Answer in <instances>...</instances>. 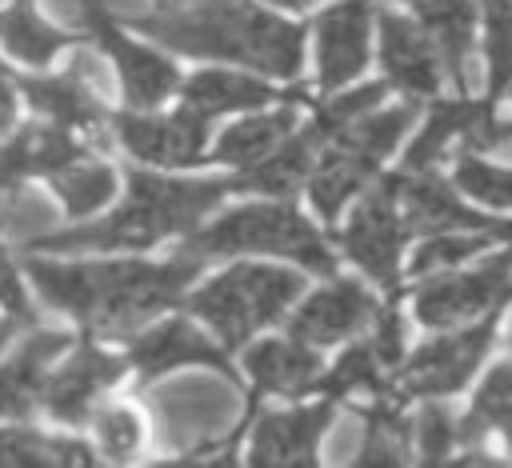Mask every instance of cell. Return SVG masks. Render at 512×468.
I'll list each match as a JSON object with an SVG mask.
<instances>
[{"label": "cell", "instance_id": "cell-1", "mask_svg": "<svg viewBox=\"0 0 512 468\" xmlns=\"http://www.w3.org/2000/svg\"><path fill=\"white\" fill-rule=\"evenodd\" d=\"M28 276L40 296L76 316L92 336H132L144 320L180 300L188 280L196 276V260L176 256L168 264H60V260H28Z\"/></svg>", "mask_w": 512, "mask_h": 468}, {"label": "cell", "instance_id": "cell-2", "mask_svg": "<svg viewBox=\"0 0 512 468\" xmlns=\"http://www.w3.org/2000/svg\"><path fill=\"white\" fill-rule=\"evenodd\" d=\"M132 24L176 52L240 60L284 80H296L304 64V32L252 0H184L164 4L160 12H140Z\"/></svg>", "mask_w": 512, "mask_h": 468}, {"label": "cell", "instance_id": "cell-3", "mask_svg": "<svg viewBox=\"0 0 512 468\" xmlns=\"http://www.w3.org/2000/svg\"><path fill=\"white\" fill-rule=\"evenodd\" d=\"M228 180H164V176H148V172H132L128 176V200L92 224L68 228V232H52L40 236L32 244L52 248V252H84V248H148L164 236L188 232L208 208H216V200H224Z\"/></svg>", "mask_w": 512, "mask_h": 468}, {"label": "cell", "instance_id": "cell-4", "mask_svg": "<svg viewBox=\"0 0 512 468\" xmlns=\"http://www.w3.org/2000/svg\"><path fill=\"white\" fill-rule=\"evenodd\" d=\"M232 252H276L292 256L312 272H336V260L324 244V236L292 208V204H248L228 212L224 220L208 224L204 232H192L180 256L208 260V256H232Z\"/></svg>", "mask_w": 512, "mask_h": 468}, {"label": "cell", "instance_id": "cell-5", "mask_svg": "<svg viewBox=\"0 0 512 468\" xmlns=\"http://www.w3.org/2000/svg\"><path fill=\"white\" fill-rule=\"evenodd\" d=\"M416 108L412 100L392 104V108H368L360 112L352 124H344L332 144L324 148L320 164L312 168V204L320 208V216H336L344 208V200L376 172V164L400 144V136L412 128Z\"/></svg>", "mask_w": 512, "mask_h": 468}, {"label": "cell", "instance_id": "cell-6", "mask_svg": "<svg viewBox=\"0 0 512 468\" xmlns=\"http://www.w3.org/2000/svg\"><path fill=\"white\" fill-rule=\"evenodd\" d=\"M300 288H304L300 272L240 264V268H228L224 276H216L212 284H204L188 300V308L200 320H208L224 344H244L256 328L280 320L296 304Z\"/></svg>", "mask_w": 512, "mask_h": 468}, {"label": "cell", "instance_id": "cell-7", "mask_svg": "<svg viewBox=\"0 0 512 468\" xmlns=\"http://www.w3.org/2000/svg\"><path fill=\"white\" fill-rule=\"evenodd\" d=\"M240 388L228 376H192L152 392L160 444L172 452H204L240 420Z\"/></svg>", "mask_w": 512, "mask_h": 468}, {"label": "cell", "instance_id": "cell-8", "mask_svg": "<svg viewBox=\"0 0 512 468\" xmlns=\"http://www.w3.org/2000/svg\"><path fill=\"white\" fill-rule=\"evenodd\" d=\"M512 288V252L484 260L472 272L460 276H432L416 292V320L428 328H448L460 320H472L480 312H492Z\"/></svg>", "mask_w": 512, "mask_h": 468}, {"label": "cell", "instance_id": "cell-9", "mask_svg": "<svg viewBox=\"0 0 512 468\" xmlns=\"http://www.w3.org/2000/svg\"><path fill=\"white\" fill-rule=\"evenodd\" d=\"M404 212H400V192H396V176L384 180L348 220L340 244L344 252L384 288L396 284V268H400V244H404Z\"/></svg>", "mask_w": 512, "mask_h": 468}, {"label": "cell", "instance_id": "cell-10", "mask_svg": "<svg viewBox=\"0 0 512 468\" xmlns=\"http://www.w3.org/2000/svg\"><path fill=\"white\" fill-rule=\"evenodd\" d=\"M492 328H496V320L484 316L480 324H472L464 332H452V336H440V340L424 344L404 368V392L408 396H452V392H460L468 384V376L476 372L480 356L488 352Z\"/></svg>", "mask_w": 512, "mask_h": 468}, {"label": "cell", "instance_id": "cell-11", "mask_svg": "<svg viewBox=\"0 0 512 468\" xmlns=\"http://www.w3.org/2000/svg\"><path fill=\"white\" fill-rule=\"evenodd\" d=\"M124 372V360L96 348L92 340H84L68 364L52 368L48 380H44V392H40V408L60 420V424H84L100 400L104 388H112Z\"/></svg>", "mask_w": 512, "mask_h": 468}, {"label": "cell", "instance_id": "cell-12", "mask_svg": "<svg viewBox=\"0 0 512 468\" xmlns=\"http://www.w3.org/2000/svg\"><path fill=\"white\" fill-rule=\"evenodd\" d=\"M116 136L132 156H140L148 164L184 168V164H196L204 156L208 120L200 112H192L188 104L180 112H172V116L124 112V116H116Z\"/></svg>", "mask_w": 512, "mask_h": 468}, {"label": "cell", "instance_id": "cell-13", "mask_svg": "<svg viewBox=\"0 0 512 468\" xmlns=\"http://www.w3.org/2000/svg\"><path fill=\"white\" fill-rule=\"evenodd\" d=\"M396 192H400V212H404V224L412 232H496V236H508L512 240V224H500L492 216H480L472 208H464L440 176H432V168H420L416 176L404 168L396 172Z\"/></svg>", "mask_w": 512, "mask_h": 468}, {"label": "cell", "instance_id": "cell-14", "mask_svg": "<svg viewBox=\"0 0 512 468\" xmlns=\"http://www.w3.org/2000/svg\"><path fill=\"white\" fill-rule=\"evenodd\" d=\"M372 0H340L316 16V72L324 88L356 80L368 64Z\"/></svg>", "mask_w": 512, "mask_h": 468}, {"label": "cell", "instance_id": "cell-15", "mask_svg": "<svg viewBox=\"0 0 512 468\" xmlns=\"http://www.w3.org/2000/svg\"><path fill=\"white\" fill-rule=\"evenodd\" d=\"M380 64L388 84L408 96H432L440 88V52L424 28H416L396 8L380 12Z\"/></svg>", "mask_w": 512, "mask_h": 468}, {"label": "cell", "instance_id": "cell-16", "mask_svg": "<svg viewBox=\"0 0 512 468\" xmlns=\"http://www.w3.org/2000/svg\"><path fill=\"white\" fill-rule=\"evenodd\" d=\"M372 316L376 300L356 280H332L292 312V336H300L304 344H336L372 324Z\"/></svg>", "mask_w": 512, "mask_h": 468}, {"label": "cell", "instance_id": "cell-17", "mask_svg": "<svg viewBox=\"0 0 512 468\" xmlns=\"http://www.w3.org/2000/svg\"><path fill=\"white\" fill-rule=\"evenodd\" d=\"M68 344H72V336H64V332H32L4 356V364H0V420H20L32 408H40L44 380Z\"/></svg>", "mask_w": 512, "mask_h": 468}, {"label": "cell", "instance_id": "cell-18", "mask_svg": "<svg viewBox=\"0 0 512 468\" xmlns=\"http://www.w3.org/2000/svg\"><path fill=\"white\" fill-rule=\"evenodd\" d=\"M128 364L140 372V380H156V376H164L172 368H184V364H212V368L228 372L224 348H216L188 320H164V324L132 336Z\"/></svg>", "mask_w": 512, "mask_h": 468}, {"label": "cell", "instance_id": "cell-19", "mask_svg": "<svg viewBox=\"0 0 512 468\" xmlns=\"http://www.w3.org/2000/svg\"><path fill=\"white\" fill-rule=\"evenodd\" d=\"M84 148L76 144L72 128L60 124H24L16 136L0 144V192H16L28 176H52L56 168L80 160Z\"/></svg>", "mask_w": 512, "mask_h": 468}, {"label": "cell", "instance_id": "cell-20", "mask_svg": "<svg viewBox=\"0 0 512 468\" xmlns=\"http://www.w3.org/2000/svg\"><path fill=\"white\" fill-rule=\"evenodd\" d=\"M324 428H328V404L268 412L252 428L248 460L252 464H312Z\"/></svg>", "mask_w": 512, "mask_h": 468}, {"label": "cell", "instance_id": "cell-21", "mask_svg": "<svg viewBox=\"0 0 512 468\" xmlns=\"http://www.w3.org/2000/svg\"><path fill=\"white\" fill-rule=\"evenodd\" d=\"M24 100L52 124L60 128H96L104 120V104L96 100L92 84L84 80V60H76L68 72L60 76H16L12 80Z\"/></svg>", "mask_w": 512, "mask_h": 468}, {"label": "cell", "instance_id": "cell-22", "mask_svg": "<svg viewBox=\"0 0 512 468\" xmlns=\"http://www.w3.org/2000/svg\"><path fill=\"white\" fill-rule=\"evenodd\" d=\"M424 32L432 36L440 60L448 64L460 88L476 84L472 72V32H476V4L472 0H420Z\"/></svg>", "mask_w": 512, "mask_h": 468}, {"label": "cell", "instance_id": "cell-23", "mask_svg": "<svg viewBox=\"0 0 512 468\" xmlns=\"http://www.w3.org/2000/svg\"><path fill=\"white\" fill-rule=\"evenodd\" d=\"M244 364H248V376L264 392H304L320 380V360L312 344H304L300 336L264 340L244 356Z\"/></svg>", "mask_w": 512, "mask_h": 468}, {"label": "cell", "instance_id": "cell-24", "mask_svg": "<svg viewBox=\"0 0 512 468\" xmlns=\"http://www.w3.org/2000/svg\"><path fill=\"white\" fill-rule=\"evenodd\" d=\"M328 136L312 124L308 132H300L296 140H280L264 160H256V164H248V172H244V180H236L240 188H260V192H276V196H292L296 188H300V180L308 176V168H312V160H316V152H320V144H324Z\"/></svg>", "mask_w": 512, "mask_h": 468}, {"label": "cell", "instance_id": "cell-25", "mask_svg": "<svg viewBox=\"0 0 512 468\" xmlns=\"http://www.w3.org/2000/svg\"><path fill=\"white\" fill-rule=\"evenodd\" d=\"M0 44L24 64H48L60 48L72 44V32L48 24L36 12V0H12L0 8Z\"/></svg>", "mask_w": 512, "mask_h": 468}, {"label": "cell", "instance_id": "cell-26", "mask_svg": "<svg viewBox=\"0 0 512 468\" xmlns=\"http://www.w3.org/2000/svg\"><path fill=\"white\" fill-rule=\"evenodd\" d=\"M276 92L260 80H248V76H236V72H196L188 84H184V104L192 112H200L204 120L220 116V112H240V108H260V104H272Z\"/></svg>", "mask_w": 512, "mask_h": 468}, {"label": "cell", "instance_id": "cell-27", "mask_svg": "<svg viewBox=\"0 0 512 468\" xmlns=\"http://www.w3.org/2000/svg\"><path fill=\"white\" fill-rule=\"evenodd\" d=\"M288 128H292V108H284V112H260V116H248V120L232 124V128L220 136L216 156H220V160H228V164L248 168V164H256V160H264V156H268V152L288 136Z\"/></svg>", "mask_w": 512, "mask_h": 468}, {"label": "cell", "instance_id": "cell-28", "mask_svg": "<svg viewBox=\"0 0 512 468\" xmlns=\"http://www.w3.org/2000/svg\"><path fill=\"white\" fill-rule=\"evenodd\" d=\"M48 180H52L56 196L64 200V208H68L72 216L96 212L100 204H108V196H112V188H116L112 168H108V164H96V160H88V156H80V160L56 168Z\"/></svg>", "mask_w": 512, "mask_h": 468}, {"label": "cell", "instance_id": "cell-29", "mask_svg": "<svg viewBox=\"0 0 512 468\" xmlns=\"http://www.w3.org/2000/svg\"><path fill=\"white\" fill-rule=\"evenodd\" d=\"M92 452L76 440L40 436L32 428H0V464H88Z\"/></svg>", "mask_w": 512, "mask_h": 468}, {"label": "cell", "instance_id": "cell-30", "mask_svg": "<svg viewBox=\"0 0 512 468\" xmlns=\"http://www.w3.org/2000/svg\"><path fill=\"white\" fill-rule=\"evenodd\" d=\"M472 112H476V104H436V108L428 112V120H424V128H420V136L412 140L404 168H408V172L432 168V164L444 156L448 140L464 132V124L472 120Z\"/></svg>", "mask_w": 512, "mask_h": 468}, {"label": "cell", "instance_id": "cell-31", "mask_svg": "<svg viewBox=\"0 0 512 468\" xmlns=\"http://www.w3.org/2000/svg\"><path fill=\"white\" fill-rule=\"evenodd\" d=\"M412 452V428L396 416V408H376L364 420V436L356 448V464H400Z\"/></svg>", "mask_w": 512, "mask_h": 468}, {"label": "cell", "instance_id": "cell-32", "mask_svg": "<svg viewBox=\"0 0 512 468\" xmlns=\"http://www.w3.org/2000/svg\"><path fill=\"white\" fill-rule=\"evenodd\" d=\"M316 388H324L328 396H348V392H380L384 388V360L372 352V344H352L332 368L328 376L316 380Z\"/></svg>", "mask_w": 512, "mask_h": 468}, {"label": "cell", "instance_id": "cell-33", "mask_svg": "<svg viewBox=\"0 0 512 468\" xmlns=\"http://www.w3.org/2000/svg\"><path fill=\"white\" fill-rule=\"evenodd\" d=\"M488 236H496V232H432V236L416 248L412 272H416V276L448 272V268L464 264L468 256H476V252L488 244Z\"/></svg>", "mask_w": 512, "mask_h": 468}, {"label": "cell", "instance_id": "cell-34", "mask_svg": "<svg viewBox=\"0 0 512 468\" xmlns=\"http://www.w3.org/2000/svg\"><path fill=\"white\" fill-rule=\"evenodd\" d=\"M488 28V80L492 100L512 84V0H480Z\"/></svg>", "mask_w": 512, "mask_h": 468}, {"label": "cell", "instance_id": "cell-35", "mask_svg": "<svg viewBox=\"0 0 512 468\" xmlns=\"http://www.w3.org/2000/svg\"><path fill=\"white\" fill-rule=\"evenodd\" d=\"M468 196H476L488 208H512V168L488 164L472 152H464L456 160V176H452Z\"/></svg>", "mask_w": 512, "mask_h": 468}, {"label": "cell", "instance_id": "cell-36", "mask_svg": "<svg viewBox=\"0 0 512 468\" xmlns=\"http://www.w3.org/2000/svg\"><path fill=\"white\" fill-rule=\"evenodd\" d=\"M96 428V444L108 460H128L140 448V416L128 404H108L92 416Z\"/></svg>", "mask_w": 512, "mask_h": 468}, {"label": "cell", "instance_id": "cell-37", "mask_svg": "<svg viewBox=\"0 0 512 468\" xmlns=\"http://www.w3.org/2000/svg\"><path fill=\"white\" fill-rule=\"evenodd\" d=\"M456 440H460V432H456V420L448 416V408H440V404L420 408V416L412 424V448L420 452V460H428V464L444 460Z\"/></svg>", "mask_w": 512, "mask_h": 468}, {"label": "cell", "instance_id": "cell-38", "mask_svg": "<svg viewBox=\"0 0 512 468\" xmlns=\"http://www.w3.org/2000/svg\"><path fill=\"white\" fill-rule=\"evenodd\" d=\"M460 140H464L468 152H480V156L484 152H512V124L508 120H496L492 116V104H476V112L464 124Z\"/></svg>", "mask_w": 512, "mask_h": 468}, {"label": "cell", "instance_id": "cell-39", "mask_svg": "<svg viewBox=\"0 0 512 468\" xmlns=\"http://www.w3.org/2000/svg\"><path fill=\"white\" fill-rule=\"evenodd\" d=\"M368 344H372V352L384 360V368H392V364L400 360V348H404V328H400V316H396L392 308H384V312L376 308Z\"/></svg>", "mask_w": 512, "mask_h": 468}, {"label": "cell", "instance_id": "cell-40", "mask_svg": "<svg viewBox=\"0 0 512 468\" xmlns=\"http://www.w3.org/2000/svg\"><path fill=\"white\" fill-rule=\"evenodd\" d=\"M0 308H4L8 316H16L20 324H32V320H36V312H32L28 300H24L20 276H16V268H12V260H8V252H4V244H0Z\"/></svg>", "mask_w": 512, "mask_h": 468}, {"label": "cell", "instance_id": "cell-41", "mask_svg": "<svg viewBox=\"0 0 512 468\" xmlns=\"http://www.w3.org/2000/svg\"><path fill=\"white\" fill-rule=\"evenodd\" d=\"M488 428L504 432V440L512 444V400H508V404H500V408H488V412H472V416L464 420V428H460V440L476 444V440H484V432H488Z\"/></svg>", "mask_w": 512, "mask_h": 468}, {"label": "cell", "instance_id": "cell-42", "mask_svg": "<svg viewBox=\"0 0 512 468\" xmlns=\"http://www.w3.org/2000/svg\"><path fill=\"white\" fill-rule=\"evenodd\" d=\"M508 400H512V364H496V368L484 376L472 412H488V408H500V404H508Z\"/></svg>", "mask_w": 512, "mask_h": 468}, {"label": "cell", "instance_id": "cell-43", "mask_svg": "<svg viewBox=\"0 0 512 468\" xmlns=\"http://www.w3.org/2000/svg\"><path fill=\"white\" fill-rule=\"evenodd\" d=\"M16 324H20V320H16V316H8V312L0 308V344H4V340L16 332Z\"/></svg>", "mask_w": 512, "mask_h": 468}, {"label": "cell", "instance_id": "cell-44", "mask_svg": "<svg viewBox=\"0 0 512 468\" xmlns=\"http://www.w3.org/2000/svg\"><path fill=\"white\" fill-rule=\"evenodd\" d=\"M272 4H284V8H308L312 0H272Z\"/></svg>", "mask_w": 512, "mask_h": 468}, {"label": "cell", "instance_id": "cell-45", "mask_svg": "<svg viewBox=\"0 0 512 468\" xmlns=\"http://www.w3.org/2000/svg\"><path fill=\"white\" fill-rule=\"evenodd\" d=\"M160 4H184V0H160Z\"/></svg>", "mask_w": 512, "mask_h": 468}]
</instances>
